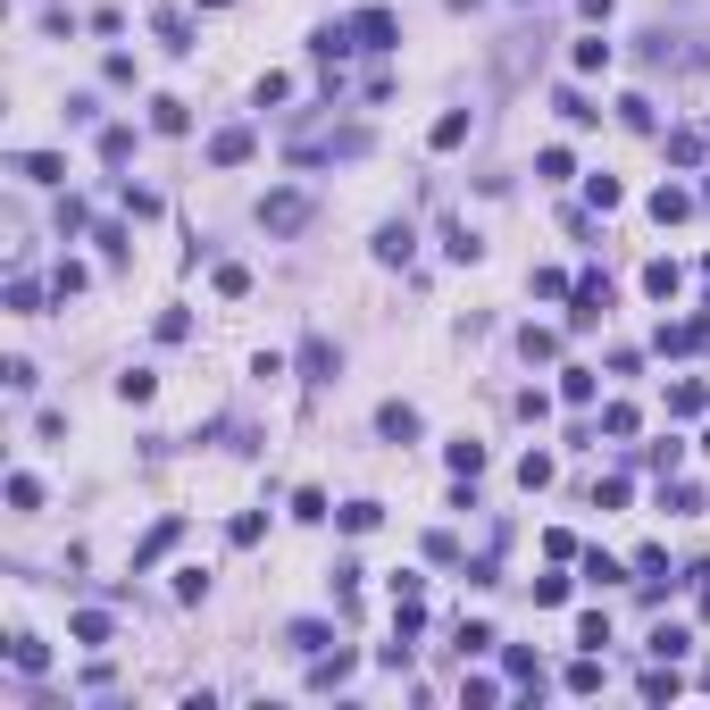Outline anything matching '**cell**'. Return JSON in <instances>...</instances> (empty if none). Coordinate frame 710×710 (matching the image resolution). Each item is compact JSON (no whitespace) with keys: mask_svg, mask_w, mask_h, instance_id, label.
Wrapping results in <instances>:
<instances>
[{"mask_svg":"<svg viewBox=\"0 0 710 710\" xmlns=\"http://www.w3.org/2000/svg\"><path fill=\"white\" fill-rule=\"evenodd\" d=\"M376 435L385 443H418V410L410 401H376Z\"/></svg>","mask_w":710,"mask_h":710,"instance_id":"277c9868","label":"cell"},{"mask_svg":"<svg viewBox=\"0 0 710 710\" xmlns=\"http://www.w3.org/2000/svg\"><path fill=\"white\" fill-rule=\"evenodd\" d=\"M193 9H226V0H193Z\"/></svg>","mask_w":710,"mask_h":710,"instance_id":"e575fe53","label":"cell"},{"mask_svg":"<svg viewBox=\"0 0 710 710\" xmlns=\"http://www.w3.org/2000/svg\"><path fill=\"white\" fill-rule=\"evenodd\" d=\"M351 34H360V51H393V42H401L393 9H360V17H351Z\"/></svg>","mask_w":710,"mask_h":710,"instance_id":"3957f363","label":"cell"},{"mask_svg":"<svg viewBox=\"0 0 710 710\" xmlns=\"http://www.w3.org/2000/svg\"><path fill=\"white\" fill-rule=\"evenodd\" d=\"M176 535H184V518H159V527H151V543L134 552V568H151L159 552H176Z\"/></svg>","mask_w":710,"mask_h":710,"instance_id":"ba28073f","label":"cell"},{"mask_svg":"<svg viewBox=\"0 0 710 710\" xmlns=\"http://www.w3.org/2000/svg\"><path fill=\"white\" fill-rule=\"evenodd\" d=\"M518 351H527V360H552L560 335H552V326H527V335H518Z\"/></svg>","mask_w":710,"mask_h":710,"instance_id":"7402d4cb","label":"cell"},{"mask_svg":"<svg viewBox=\"0 0 710 710\" xmlns=\"http://www.w3.org/2000/svg\"><path fill=\"white\" fill-rule=\"evenodd\" d=\"M418 251V234H410V218H385L376 226V259H385V268H401V259Z\"/></svg>","mask_w":710,"mask_h":710,"instance_id":"5b68a950","label":"cell"},{"mask_svg":"<svg viewBox=\"0 0 710 710\" xmlns=\"http://www.w3.org/2000/svg\"><path fill=\"white\" fill-rule=\"evenodd\" d=\"M259 226L268 234H301L310 226V193H301V184H276V193L259 201Z\"/></svg>","mask_w":710,"mask_h":710,"instance_id":"6da1fadb","label":"cell"},{"mask_svg":"<svg viewBox=\"0 0 710 710\" xmlns=\"http://www.w3.org/2000/svg\"><path fill=\"white\" fill-rule=\"evenodd\" d=\"M702 401H710L702 385H669V410H677V418H694V410H702Z\"/></svg>","mask_w":710,"mask_h":710,"instance_id":"d6a6232c","label":"cell"},{"mask_svg":"<svg viewBox=\"0 0 710 710\" xmlns=\"http://www.w3.org/2000/svg\"><path fill=\"white\" fill-rule=\"evenodd\" d=\"M9 510H42V485L26 477V468H17V477H9Z\"/></svg>","mask_w":710,"mask_h":710,"instance_id":"484cf974","label":"cell"},{"mask_svg":"<svg viewBox=\"0 0 710 710\" xmlns=\"http://www.w3.org/2000/svg\"><path fill=\"white\" fill-rule=\"evenodd\" d=\"M343 677H351V652H335V660H318V669H310V685H318V694H335Z\"/></svg>","mask_w":710,"mask_h":710,"instance_id":"ac0fdd59","label":"cell"},{"mask_svg":"<svg viewBox=\"0 0 710 710\" xmlns=\"http://www.w3.org/2000/svg\"><path fill=\"white\" fill-rule=\"evenodd\" d=\"M259 535H268V518H259V510H243V518L226 527V543H259Z\"/></svg>","mask_w":710,"mask_h":710,"instance_id":"1f68e13d","label":"cell"},{"mask_svg":"<svg viewBox=\"0 0 710 710\" xmlns=\"http://www.w3.org/2000/svg\"><path fill=\"white\" fill-rule=\"evenodd\" d=\"M702 452H710V435H702Z\"/></svg>","mask_w":710,"mask_h":710,"instance_id":"d590c367","label":"cell"},{"mask_svg":"<svg viewBox=\"0 0 710 710\" xmlns=\"http://www.w3.org/2000/svg\"><path fill=\"white\" fill-rule=\"evenodd\" d=\"M560 393L568 401H594V368H560Z\"/></svg>","mask_w":710,"mask_h":710,"instance_id":"f1b7e54d","label":"cell"},{"mask_svg":"<svg viewBox=\"0 0 710 710\" xmlns=\"http://www.w3.org/2000/svg\"><path fill=\"white\" fill-rule=\"evenodd\" d=\"M585 577H594V585H619V577H627V568H619V560H610V552H585Z\"/></svg>","mask_w":710,"mask_h":710,"instance_id":"f546056e","label":"cell"},{"mask_svg":"<svg viewBox=\"0 0 710 710\" xmlns=\"http://www.w3.org/2000/svg\"><path fill=\"white\" fill-rule=\"evenodd\" d=\"M452 142H468V109H452V117L435 126V151H452Z\"/></svg>","mask_w":710,"mask_h":710,"instance_id":"4dcf8cb0","label":"cell"},{"mask_svg":"<svg viewBox=\"0 0 710 710\" xmlns=\"http://www.w3.org/2000/svg\"><path fill=\"white\" fill-rule=\"evenodd\" d=\"M151 393H159V376H151V368H126V376H117V401H126V410H142Z\"/></svg>","mask_w":710,"mask_h":710,"instance_id":"9c48e42d","label":"cell"},{"mask_svg":"<svg viewBox=\"0 0 710 710\" xmlns=\"http://www.w3.org/2000/svg\"><path fill=\"white\" fill-rule=\"evenodd\" d=\"M151 126H159V134H184L193 117H184V101H176V92H159V101H151Z\"/></svg>","mask_w":710,"mask_h":710,"instance_id":"4fadbf2b","label":"cell"},{"mask_svg":"<svg viewBox=\"0 0 710 710\" xmlns=\"http://www.w3.org/2000/svg\"><path fill=\"white\" fill-rule=\"evenodd\" d=\"M76 644H84V652L109 644V619H101V610H76Z\"/></svg>","mask_w":710,"mask_h":710,"instance_id":"2e32d148","label":"cell"},{"mask_svg":"<svg viewBox=\"0 0 710 710\" xmlns=\"http://www.w3.org/2000/svg\"><path fill=\"white\" fill-rule=\"evenodd\" d=\"M376 518H385V510H376V502H343V535H368V527H376Z\"/></svg>","mask_w":710,"mask_h":710,"instance_id":"4316f807","label":"cell"},{"mask_svg":"<svg viewBox=\"0 0 710 710\" xmlns=\"http://www.w3.org/2000/svg\"><path fill=\"white\" fill-rule=\"evenodd\" d=\"M568 694H602V660H594V652H585L577 669H568Z\"/></svg>","mask_w":710,"mask_h":710,"instance_id":"d6986e66","label":"cell"},{"mask_svg":"<svg viewBox=\"0 0 710 710\" xmlns=\"http://www.w3.org/2000/svg\"><path fill=\"white\" fill-rule=\"evenodd\" d=\"M9 669L42 677V669H51V644H42V635H9Z\"/></svg>","mask_w":710,"mask_h":710,"instance_id":"52a82bcc","label":"cell"},{"mask_svg":"<svg viewBox=\"0 0 710 710\" xmlns=\"http://www.w3.org/2000/svg\"><path fill=\"white\" fill-rule=\"evenodd\" d=\"M335 376H343V351L326 335H310V343H301V385H335Z\"/></svg>","mask_w":710,"mask_h":710,"instance_id":"7a4b0ae2","label":"cell"},{"mask_svg":"<svg viewBox=\"0 0 710 710\" xmlns=\"http://www.w3.org/2000/svg\"><path fill=\"white\" fill-rule=\"evenodd\" d=\"M577 644H585V652L610 644V619H602V610H585V619H577Z\"/></svg>","mask_w":710,"mask_h":710,"instance_id":"d4e9b609","label":"cell"},{"mask_svg":"<svg viewBox=\"0 0 710 710\" xmlns=\"http://www.w3.org/2000/svg\"><path fill=\"white\" fill-rule=\"evenodd\" d=\"M17 168H26L34 184H59V176H67V159H59V151H26V159H17Z\"/></svg>","mask_w":710,"mask_h":710,"instance_id":"5bb4252c","label":"cell"},{"mask_svg":"<svg viewBox=\"0 0 710 710\" xmlns=\"http://www.w3.org/2000/svg\"><path fill=\"white\" fill-rule=\"evenodd\" d=\"M9 310H17V318H34V310H42V284H34V276H17V284H9Z\"/></svg>","mask_w":710,"mask_h":710,"instance_id":"44dd1931","label":"cell"},{"mask_svg":"<svg viewBox=\"0 0 710 710\" xmlns=\"http://www.w3.org/2000/svg\"><path fill=\"white\" fill-rule=\"evenodd\" d=\"M209 159H218V168H243V159H251V126H226V134H209Z\"/></svg>","mask_w":710,"mask_h":710,"instance_id":"8992f818","label":"cell"},{"mask_svg":"<svg viewBox=\"0 0 710 710\" xmlns=\"http://www.w3.org/2000/svg\"><path fill=\"white\" fill-rule=\"evenodd\" d=\"M443 259H460V268H468V259H485V243H477V226H443Z\"/></svg>","mask_w":710,"mask_h":710,"instance_id":"30bf717a","label":"cell"},{"mask_svg":"<svg viewBox=\"0 0 710 710\" xmlns=\"http://www.w3.org/2000/svg\"><path fill=\"white\" fill-rule=\"evenodd\" d=\"M677 284H685V268H677V259H652V268H644V293H652V301H669Z\"/></svg>","mask_w":710,"mask_h":710,"instance_id":"8fae6325","label":"cell"},{"mask_svg":"<svg viewBox=\"0 0 710 710\" xmlns=\"http://www.w3.org/2000/svg\"><path fill=\"white\" fill-rule=\"evenodd\" d=\"M560 117H568V126H594V117H602V109H594V101H585V92H560Z\"/></svg>","mask_w":710,"mask_h":710,"instance_id":"83f0119b","label":"cell"},{"mask_svg":"<svg viewBox=\"0 0 710 710\" xmlns=\"http://www.w3.org/2000/svg\"><path fill=\"white\" fill-rule=\"evenodd\" d=\"M284 635H293V652H310V660L326 652V619H293V627H284Z\"/></svg>","mask_w":710,"mask_h":710,"instance_id":"9a60e30c","label":"cell"},{"mask_svg":"<svg viewBox=\"0 0 710 710\" xmlns=\"http://www.w3.org/2000/svg\"><path fill=\"white\" fill-rule=\"evenodd\" d=\"M518 485H527V493L552 485V452H527V460H518Z\"/></svg>","mask_w":710,"mask_h":710,"instance_id":"cb8c5ba5","label":"cell"},{"mask_svg":"<svg viewBox=\"0 0 710 710\" xmlns=\"http://www.w3.org/2000/svg\"><path fill=\"white\" fill-rule=\"evenodd\" d=\"M159 42H168V51H193V26H184L176 9H159Z\"/></svg>","mask_w":710,"mask_h":710,"instance_id":"ffe728a7","label":"cell"},{"mask_svg":"<svg viewBox=\"0 0 710 710\" xmlns=\"http://www.w3.org/2000/svg\"><path fill=\"white\" fill-rule=\"evenodd\" d=\"M685 209H694V193H685V184H660V193H652V218H660V226L685 218Z\"/></svg>","mask_w":710,"mask_h":710,"instance_id":"7c38bea8","label":"cell"},{"mask_svg":"<svg viewBox=\"0 0 710 710\" xmlns=\"http://www.w3.org/2000/svg\"><path fill=\"white\" fill-rule=\"evenodd\" d=\"M460 652H493V627L485 619H460Z\"/></svg>","mask_w":710,"mask_h":710,"instance_id":"836d02e7","label":"cell"},{"mask_svg":"<svg viewBox=\"0 0 710 710\" xmlns=\"http://www.w3.org/2000/svg\"><path fill=\"white\" fill-rule=\"evenodd\" d=\"M577 67H585V76H602V67H610V42L585 34V42H577Z\"/></svg>","mask_w":710,"mask_h":710,"instance_id":"603a6c76","label":"cell"},{"mask_svg":"<svg viewBox=\"0 0 710 710\" xmlns=\"http://www.w3.org/2000/svg\"><path fill=\"white\" fill-rule=\"evenodd\" d=\"M652 652L660 660H685V652H694V635H685V627H652Z\"/></svg>","mask_w":710,"mask_h":710,"instance_id":"e0dca14e","label":"cell"}]
</instances>
